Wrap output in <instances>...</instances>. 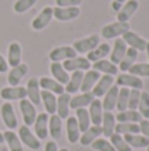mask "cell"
<instances>
[{
	"mask_svg": "<svg viewBox=\"0 0 149 151\" xmlns=\"http://www.w3.org/2000/svg\"><path fill=\"white\" fill-rule=\"evenodd\" d=\"M131 29L129 23H121V21H116V23H111L108 25H104L100 31L103 39L111 40V39H118V37L123 36L126 32Z\"/></svg>",
	"mask_w": 149,
	"mask_h": 151,
	"instance_id": "1",
	"label": "cell"
},
{
	"mask_svg": "<svg viewBox=\"0 0 149 151\" xmlns=\"http://www.w3.org/2000/svg\"><path fill=\"white\" fill-rule=\"evenodd\" d=\"M18 107H20V111L23 114V121L25 126H33L34 121L37 118V110L36 106L29 101L28 98L20 99V104H18Z\"/></svg>",
	"mask_w": 149,
	"mask_h": 151,
	"instance_id": "2",
	"label": "cell"
},
{
	"mask_svg": "<svg viewBox=\"0 0 149 151\" xmlns=\"http://www.w3.org/2000/svg\"><path fill=\"white\" fill-rule=\"evenodd\" d=\"M17 135H18V138H20L21 143L25 145V146L29 147L31 150H38L40 147H41V142H40V139L32 133L31 129H29V126H25V125L20 126Z\"/></svg>",
	"mask_w": 149,
	"mask_h": 151,
	"instance_id": "3",
	"label": "cell"
},
{
	"mask_svg": "<svg viewBox=\"0 0 149 151\" xmlns=\"http://www.w3.org/2000/svg\"><path fill=\"white\" fill-rule=\"evenodd\" d=\"M99 41H100V39L98 35H91L89 37L79 39L77 41H74L73 48L75 49L77 53H89L99 45Z\"/></svg>",
	"mask_w": 149,
	"mask_h": 151,
	"instance_id": "4",
	"label": "cell"
},
{
	"mask_svg": "<svg viewBox=\"0 0 149 151\" xmlns=\"http://www.w3.org/2000/svg\"><path fill=\"white\" fill-rule=\"evenodd\" d=\"M81 15L79 7H55L53 8V17L58 21H71Z\"/></svg>",
	"mask_w": 149,
	"mask_h": 151,
	"instance_id": "5",
	"label": "cell"
},
{
	"mask_svg": "<svg viewBox=\"0 0 149 151\" xmlns=\"http://www.w3.org/2000/svg\"><path fill=\"white\" fill-rule=\"evenodd\" d=\"M74 57H77V52L73 47H69V45L54 48V49L49 53V58L52 63L66 61V60H70V58H74Z\"/></svg>",
	"mask_w": 149,
	"mask_h": 151,
	"instance_id": "6",
	"label": "cell"
},
{
	"mask_svg": "<svg viewBox=\"0 0 149 151\" xmlns=\"http://www.w3.org/2000/svg\"><path fill=\"white\" fill-rule=\"evenodd\" d=\"M34 135L38 139H45L49 134V114L48 113H40L33 123Z\"/></svg>",
	"mask_w": 149,
	"mask_h": 151,
	"instance_id": "7",
	"label": "cell"
},
{
	"mask_svg": "<svg viewBox=\"0 0 149 151\" xmlns=\"http://www.w3.org/2000/svg\"><path fill=\"white\" fill-rule=\"evenodd\" d=\"M116 85L120 86V88H128V89H139L141 90L144 88V82L140 77L129 73H123L120 76H118V80H116Z\"/></svg>",
	"mask_w": 149,
	"mask_h": 151,
	"instance_id": "8",
	"label": "cell"
},
{
	"mask_svg": "<svg viewBox=\"0 0 149 151\" xmlns=\"http://www.w3.org/2000/svg\"><path fill=\"white\" fill-rule=\"evenodd\" d=\"M0 97L5 101H20L26 98V89L24 86H8L0 90Z\"/></svg>",
	"mask_w": 149,
	"mask_h": 151,
	"instance_id": "9",
	"label": "cell"
},
{
	"mask_svg": "<svg viewBox=\"0 0 149 151\" xmlns=\"http://www.w3.org/2000/svg\"><path fill=\"white\" fill-rule=\"evenodd\" d=\"M53 19V8L52 7H45L41 9V12L33 19L32 21V28L34 31H42L49 25V23Z\"/></svg>",
	"mask_w": 149,
	"mask_h": 151,
	"instance_id": "10",
	"label": "cell"
},
{
	"mask_svg": "<svg viewBox=\"0 0 149 151\" xmlns=\"http://www.w3.org/2000/svg\"><path fill=\"white\" fill-rule=\"evenodd\" d=\"M0 115H1V119L4 125L8 127V130H13L17 127V117L15 114L12 104H9V102L3 104L1 109H0Z\"/></svg>",
	"mask_w": 149,
	"mask_h": 151,
	"instance_id": "11",
	"label": "cell"
},
{
	"mask_svg": "<svg viewBox=\"0 0 149 151\" xmlns=\"http://www.w3.org/2000/svg\"><path fill=\"white\" fill-rule=\"evenodd\" d=\"M62 65L66 72H86L91 68V63L86 57H78V56L70 60H66Z\"/></svg>",
	"mask_w": 149,
	"mask_h": 151,
	"instance_id": "12",
	"label": "cell"
},
{
	"mask_svg": "<svg viewBox=\"0 0 149 151\" xmlns=\"http://www.w3.org/2000/svg\"><path fill=\"white\" fill-rule=\"evenodd\" d=\"M114 82H115V80H114V76H110V74L100 76V78L98 80V82L95 83V86L92 88L91 93L94 94L95 98L103 97L108 90H110V88L114 85Z\"/></svg>",
	"mask_w": 149,
	"mask_h": 151,
	"instance_id": "13",
	"label": "cell"
},
{
	"mask_svg": "<svg viewBox=\"0 0 149 151\" xmlns=\"http://www.w3.org/2000/svg\"><path fill=\"white\" fill-rule=\"evenodd\" d=\"M121 39L124 40V42L127 44V47L133 48L137 52H144L145 48H147V40H144L141 36H139L135 32H126V33L121 36Z\"/></svg>",
	"mask_w": 149,
	"mask_h": 151,
	"instance_id": "14",
	"label": "cell"
},
{
	"mask_svg": "<svg viewBox=\"0 0 149 151\" xmlns=\"http://www.w3.org/2000/svg\"><path fill=\"white\" fill-rule=\"evenodd\" d=\"M26 97L32 104L36 105L41 104V91H40V82L37 78H31L26 83Z\"/></svg>",
	"mask_w": 149,
	"mask_h": 151,
	"instance_id": "15",
	"label": "cell"
},
{
	"mask_svg": "<svg viewBox=\"0 0 149 151\" xmlns=\"http://www.w3.org/2000/svg\"><path fill=\"white\" fill-rule=\"evenodd\" d=\"M127 49H128V47H127V44L124 42L123 39H116V41L114 42V48L110 52V61L111 63H114L115 65H118V64H120V61L123 60V57L126 56V52Z\"/></svg>",
	"mask_w": 149,
	"mask_h": 151,
	"instance_id": "16",
	"label": "cell"
},
{
	"mask_svg": "<svg viewBox=\"0 0 149 151\" xmlns=\"http://www.w3.org/2000/svg\"><path fill=\"white\" fill-rule=\"evenodd\" d=\"M137 9H139V1L137 0H128L123 5V8L118 12V21L128 23V20L136 13Z\"/></svg>",
	"mask_w": 149,
	"mask_h": 151,
	"instance_id": "17",
	"label": "cell"
},
{
	"mask_svg": "<svg viewBox=\"0 0 149 151\" xmlns=\"http://www.w3.org/2000/svg\"><path fill=\"white\" fill-rule=\"evenodd\" d=\"M66 135H67V141L70 143H77L81 138V130H79L75 117L66 118Z\"/></svg>",
	"mask_w": 149,
	"mask_h": 151,
	"instance_id": "18",
	"label": "cell"
},
{
	"mask_svg": "<svg viewBox=\"0 0 149 151\" xmlns=\"http://www.w3.org/2000/svg\"><path fill=\"white\" fill-rule=\"evenodd\" d=\"M28 69H29L28 65L23 64V63H21L20 65L12 68L11 72L8 73V83H9L11 86H17L18 83L21 82V80L28 73Z\"/></svg>",
	"mask_w": 149,
	"mask_h": 151,
	"instance_id": "19",
	"label": "cell"
},
{
	"mask_svg": "<svg viewBox=\"0 0 149 151\" xmlns=\"http://www.w3.org/2000/svg\"><path fill=\"white\" fill-rule=\"evenodd\" d=\"M118 93H119V86L112 85L110 90L104 94V98L102 101V106L104 111H112L116 107V101H118Z\"/></svg>",
	"mask_w": 149,
	"mask_h": 151,
	"instance_id": "20",
	"label": "cell"
},
{
	"mask_svg": "<svg viewBox=\"0 0 149 151\" xmlns=\"http://www.w3.org/2000/svg\"><path fill=\"white\" fill-rule=\"evenodd\" d=\"M70 99H71V96L69 93H66V91L60 94V97L57 98V111H55V114H57L61 119H65V118L69 117Z\"/></svg>",
	"mask_w": 149,
	"mask_h": 151,
	"instance_id": "21",
	"label": "cell"
},
{
	"mask_svg": "<svg viewBox=\"0 0 149 151\" xmlns=\"http://www.w3.org/2000/svg\"><path fill=\"white\" fill-rule=\"evenodd\" d=\"M103 134V130H102V126H90L84 133H82L81 138H79V142H81L82 146H90L95 139H98L100 135Z\"/></svg>",
	"mask_w": 149,
	"mask_h": 151,
	"instance_id": "22",
	"label": "cell"
},
{
	"mask_svg": "<svg viewBox=\"0 0 149 151\" xmlns=\"http://www.w3.org/2000/svg\"><path fill=\"white\" fill-rule=\"evenodd\" d=\"M94 99H95V97L91 91H86V93L74 96L70 99V109L77 110V109H81V107H87V106H90V104Z\"/></svg>",
	"mask_w": 149,
	"mask_h": 151,
	"instance_id": "23",
	"label": "cell"
},
{
	"mask_svg": "<svg viewBox=\"0 0 149 151\" xmlns=\"http://www.w3.org/2000/svg\"><path fill=\"white\" fill-rule=\"evenodd\" d=\"M100 78V73L94 69H89L86 70V73L83 74V80H82L81 85V91L86 93V91H91L92 88L95 86V83L98 82V80Z\"/></svg>",
	"mask_w": 149,
	"mask_h": 151,
	"instance_id": "24",
	"label": "cell"
},
{
	"mask_svg": "<svg viewBox=\"0 0 149 151\" xmlns=\"http://www.w3.org/2000/svg\"><path fill=\"white\" fill-rule=\"evenodd\" d=\"M89 114H90V119H91L92 125H95V126H100V125H102L103 106H102V101H100V99L95 98L94 101L90 104Z\"/></svg>",
	"mask_w": 149,
	"mask_h": 151,
	"instance_id": "25",
	"label": "cell"
},
{
	"mask_svg": "<svg viewBox=\"0 0 149 151\" xmlns=\"http://www.w3.org/2000/svg\"><path fill=\"white\" fill-rule=\"evenodd\" d=\"M102 130L103 135L110 138L114 133H115V126H116V118L115 114H112V111H104L102 118Z\"/></svg>",
	"mask_w": 149,
	"mask_h": 151,
	"instance_id": "26",
	"label": "cell"
},
{
	"mask_svg": "<svg viewBox=\"0 0 149 151\" xmlns=\"http://www.w3.org/2000/svg\"><path fill=\"white\" fill-rule=\"evenodd\" d=\"M40 82V88H42V90H48L52 91L53 94H62L65 91V86L61 85L60 82L54 80V78H49V77H41L38 80Z\"/></svg>",
	"mask_w": 149,
	"mask_h": 151,
	"instance_id": "27",
	"label": "cell"
},
{
	"mask_svg": "<svg viewBox=\"0 0 149 151\" xmlns=\"http://www.w3.org/2000/svg\"><path fill=\"white\" fill-rule=\"evenodd\" d=\"M50 73L53 74L54 80L57 82H60L61 85L65 86L66 83L70 80V76H69V72L65 70L62 63H52L50 64Z\"/></svg>",
	"mask_w": 149,
	"mask_h": 151,
	"instance_id": "28",
	"label": "cell"
},
{
	"mask_svg": "<svg viewBox=\"0 0 149 151\" xmlns=\"http://www.w3.org/2000/svg\"><path fill=\"white\" fill-rule=\"evenodd\" d=\"M41 102L44 104V107L49 115L55 114L57 111V97L52 91L42 90L41 91Z\"/></svg>",
	"mask_w": 149,
	"mask_h": 151,
	"instance_id": "29",
	"label": "cell"
},
{
	"mask_svg": "<svg viewBox=\"0 0 149 151\" xmlns=\"http://www.w3.org/2000/svg\"><path fill=\"white\" fill-rule=\"evenodd\" d=\"M110 52H111L110 44H108V42H103V44L98 45L94 50L87 53L86 58L90 61V63H96V61H99V60H103L107 55H110Z\"/></svg>",
	"mask_w": 149,
	"mask_h": 151,
	"instance_id": "30",
	"label": "cell"
},
{
	"mask_svg": "<svg viewBox=\"0 0 149 151\" xmlns=\"http://www.w3.org/2000/svg\"><path fill=\"white\" fill-rule=\"evenodd\" d=\"M7 63L11 68H15L21 64V47L18 42H11L9 44Z\"/></svg>",
	"mask_w": 149,
	"mask_h": 151,
	"instance_id": "31",
	"label": "cell"
},
{
	"mask_svg": "<svg viewBox=\"0 0 149 151\" xmlns=\"http://www.w3.org/2000/svg\"><path fill=\"white\" fill-rule=\"evenodd\" d=\"M83 74L84 72H74L73 74H71L70 80H69V82L65 85V91L69 94H75L78 93L79 90H81V85H82V80H83Z\"/></svg>",
	"mask_w": 149,
	"mask_h": 151,
	"instance_id": "32",
	"label": "cell"
},
{
	"mask_svg": "<svg viewBox=\"0 0 149 151\" xmlns=\"http://www.w3.org/2000/svg\"><path fill=\"white\" fill-rule=\"evenodd\" d=\"M92 69L99 72V73H104V74H110V76L118 74V65L111 63L110 60H104V58L96 61V63H92Z\"/></svg>",
	"mask_w": 149,
	"mask_h": 151,
	"instance_id": "33",
	"label": "cell"
},
{
	"mask_svg": "<svg viewBox=\"0 0 149 151\" xmlns=\"http://www.w3.org/2000/svg\"><path fill=\"white\" fill-rule=\"evenodd\" d=\"M49 134L54 141H58L62 137V119L57 114L49 117Z\"/></svg>",
	"mask_w": 149,
	"mask_h": 151,
	"instance_id": "34",
	"label": "cell"
},
{
	"mask_svg": "<svg viewBox=\"0 0 149 151\" xmlns=\"http://www.w3.org/2000/svg\"><path fill=\"white\" fill-rule=\"evenodd\" d=\"M137 56H139V52H137L136 49H133V48L128 47V49H127V52H126V56H124L123 60H121L120 64H119V70L128 72L129 68L136 63Z\"/></svg>",
	"mask_w": 149,
	"mask_h": 151,
	"instance_id": "35",
	"label": "cell"
},
{
	"mask_svg": "<svg viewBox=\"0 0 149 151\" xmlns=\"http://www.w3.org/2000/svg\"><path fill=\"white\" fill-rule=\"evenodd\" d=\"M3 135H4V142L8 145L11 151H24L20 138H18V135L16 133H13V130L4 131Z\"/></svg>",
	"mask_w": 149,
	"mask_h": 151,
	"instance_id": "36",
	"label": "cell"
},
{
	"mask_svg": "<svg viewBox=\"0 0 149 151\" xmlns=\"http://www.w3.org/2000/svg\"><path fill=\"white\" fill-rule=\"evenodd\" d=\"M123 137L127 143L135 149H144V147H148L149 145V139L144 135H140V134H126Z\"/></svg>",
	"mask_w": 149,
	"mask_h": 151,
	"instance_id": "37",
	"label": "cell"
},
{
	"mask_svg": "<svg viewBox=\"0 0 149 151\" xmlns=\"http://www.w3.org/2000/svg\"><path fill=\"white\" fill-rule=\"evenodd\" d=\"M118 122H131V123H139L143 119L141 114L137 110H124V111H119L118 115H115Z\"/></svg>",
	"mask_w": 149,
	"mask_h": 151,
	"instance_id": "38",
	"label": "cell"
},
{
	"mask_svg": "<svg viewBox=\"0 0 149 151\" xmlns=\"http://www.w3.org/2000/svg\"><path fill=\"white\" fill-rule=\"evenodd\" d=\"M75 118H77V122H78V126H79L81 133H84V131L91 126L90 114H89V110H86V107L77 109L75 110Z\"/></svg>",
	"mask_w": 149,
	"mask_h": 151,
	"instance_id": "39",
	"label": "cell"
},
{
	"mask_svg": "<svg viewBox=\"0 0 149 151\" xmlns=\"http://www.w3.org/2000/svg\"><path fill=\"white\" fill-rule=\"evenodd\" d=\"M115 133L120 134V135H126V134H139L140 126H139V123L118 122L115 126Z\"/></svg>",
	"mask_w": 149,
	"mask_h": 151,
	"instance_id": "40",
	"label": "cell"
},
{
	"mask_svg": "<svg viewBox=\"0 0 149 151\" xmlns=\"http://www.w3.org/2000/svg\"><path fill=\"white\" fill-rule=\"evenodd\" d=\"M110 142H111V145L115 147L116 151H132V147L126 142L124 137L118 133H114L110 137Z\"/></svg>",
	"mask_w": 149,
	"mask_h": 151,
	"instance_id": "41",
	"label": "cell"
},
{
	"mask_svg": "<svg viewBox=\"0 0 149 151\" xmlns=\"http://www.w3.org/2000/svg\"><path fill=\"white\" fill-rule=\"evenodd\" d=\"M128 97H129L128 88H119L118 101H116L118 111H124V110L128 109Z\"/></svg>",
	"mask_w": 149,
	"mask_h": 151,
	"instance_id": "42",
	"label": "cell"
},
{
	"mask_svg": "<svg viewBox=\"0 0 149 151\" xmlns=\"http://www.w3.org/2000/svg\"><path fill=\"white\" fill-rule=\"evenodd\" d=\"M129 74L137 76V77H149V63H135L129 68Z\"/></svg>",
	"mask_w": 149,
	"mask_h": 151,
	"instance_id": "43",
	"label": "cell"
},
{
	"mask_svg": "<svg viewBox=\"0 0 149 151\" xmlns=\"http://www.w3.org/2000/svg\"><path fill=\"white\" fill-rule=\"evenodd\" d=\"M139 113L144 119H149V93L148 91H141L139 102Z\"/></svg>",
	"mask_w": 149,
	"mask_h": 151,
	"instance_id": "44",
	"label": "cell"
},
{
	"mask_svg": "<svg viewBox=\"0 0 149 151\" xmlns=\"http://www.w3.org/2000/svg\"><path fill=\"white\" fill-rule=\"evenodd\" d=\"M91 147L95 151H116L115 147L111 145L110 141L104 138H98L91 143Z\"/></svg>",
	"mask_w": 149,
	"mask_h": 151,
	"instance_id": "45",
	"label": "cell"
},
{
	"mask_svg": "<svg viewBox=\"0 0 149 151\" xmlns=\"http://www.w3.org/2000/svg\"><path fill=\"white\" fill-rule=\"evenodd\" d=\"M37 1H38V0H17V1L13 4V11H15L16 13H24L31 9Z\"/></svg>",
	"mask_w": 149,
	"mask_h": 151,
	"instance_id": "46",
	"label": "cell"
},
{
	"mask_svg": "<svg viewBox=\"0 0 149 151\" xmlns=\"http://www.w3.org/2000/svg\"><path fill=\"white\" fill-rule=\"evenodd\" d=\"M140 96H141V90H139V89H129L128 110H137L139 102H140Z\"/></svg>",
	"mask_w": 149,
	"mask_h": 151,
	"instance_id": "47",
	"label": "cell"
},
{
	"mask_svg": "<svg viewBox=\"0 0 149 151\" xmlns=\"http://www.w3.org/2000/svg\"><path fill=\"white\" fill-rule=\"evenodd\" d=\"M83 0H55L57 7H78Z\"/></svg>",
	"mask_w": 149,
	"mask_h": 151,
	"instance_id": "48",
	"label": "cell"
},
{
	"mask_svg": "<svg viewBox=\"0 0 149 151\" xmlns=\"http://www.w3.org/2000/svg\"><path fill=\"white\" fill-rule=\"evenodd\" d=\"M139 126H140V133H141V135L147 137L149 139V119H144V118H143L139 122Z\"/></svg>",
	"mask_w": 149,
	"mask_h": 151,
	"instance_id": "49",
	"label": "cell"
},
{
	"mask_svg": "<svg viewBox=\"0 0 149 151\" xmlns=\"http://www.w3.org/2000/svg\"><path fill=\"white\" fill-rule=\"evenodd\" d=\"M8 66L9 65H8L7 60L0 55V73H5V72H8Z\"/></svg>",
	"mask_w": 149,
	"mask_h": 151,
	"instance_id": "50",
	"label": "cell"
},
{
	"mask_svg": "<svg viewBox=\"0 0 149 151\" xmlns=\"http://www.w3.org/2000/svg\"><path fill=\"white\" fill-rule=\"evenodd\" d=\"M44 151H58V146H57V143H55L54 141L48 142V143L45 145V149H44Z\"/></svg>",
	"mask_w": 149,
	"mask_h": 151,
	"instance_id": "51",
	"label": "cell"
},
{
	"mask_svg": "<svg viewBox=\"0 0 149 151\" xmlns=\"http://www.w3.org/2000/svg\"><path fill=\"white\" fill-rule=\"evenodd\" d=\"M145 52H147V57L149 61V41H147V48H145Z\"/></svg>",
	"mask_w": 149,
	"mask_h": 151,
	"instance_id": "52",
	"label": "cell"
},
{
	"mask_svg": "<svg viewBox=\"0 0 149 151\" xmlns=\"http://www.w3.org/2000/svg\"><path fill=\"white\" fill-rule=\"evenodd\" d=\"M4 142V135H3V133L0 131V143H3Z\"/></svg>",
	"mask_w": 149,
	"mask_h": 151,
	"instance_id": "53",
	"label": "cell"
},
{
	"mask_svg": "<svg viewBox=\"0 0 149 151\" xmlns=\"http://www.w3.org/2000/svg\"><path fill=\"white\" fill-rule=\"evenodd\" d=\"M58 151H69L67 149H61V150H58Z\"/></svg>",
	"mask_w": 149,
	"mask_h": 151,
	"instance_id": "54",
	"label": "cell"
},
{
	"mask_svg": "<svg viewBox=\"0 0 149 151\" xmlns=\"http://www.w3.org/2000/svg\"><path fill=\"white\" fill-rule=\"evenodd\" d=\"M147 151H149V145H148V147H147Z\"/></svg>",
	"mask_w": 149,
	"mask_h": 151,
	"instance_id": "55",
	"label": "cell"
}]
</instances>
